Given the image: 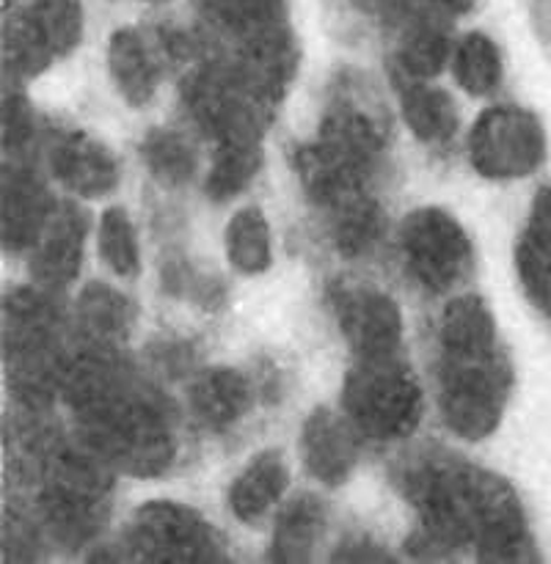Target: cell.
<instances>
[{"mask_svg": "<svg viewBox=\"0 0 551 564\" xmlns=\"http://www.w3.org/2000/svg\"><path fill=\"white\" fill-rule=\"evenodd\" d=\"M402 494L419 512L406 545L413 560L441 562L472 549L479 562H538L521 501L496 474L422 455L402 468Z\"/></svg>", "mask_w": 551, "mask_h": 564, "instance_id": "6da1fadb", "label": "cell"}, {"mask_svg": "<svg viewBox=\"0 0 551 564\" xmlns=\"http://www.w3.org/2000/svg\"><path fill=\"white\" fill-rule=\"evenodd\" d=\"M83 446L130 477H160L176 457V435L163 397L136 378L110 347L97 345L66 364L61 383Z\"/></svg>", "mask_w": 551, "mask_h": 564, "instance_id": "7a4b0ae2", "label": "cell"}, {"mask_svg": "<svg viewBox=\"0 0 551 564\" xmlns=\"http://www.w3.org/2000/svg\"><path fill=\"white\" fill-rule=\"evenodd\" d=\"M44 290H14L3 303V356L9 386L25 405H47L64 383L58 314Z\"/></svg>", "mask_w": 551, "mask_h": 564, "instance_id": "3957f363", "label": "cell"}, {"mask_svg": "<svg viewBox=\"0 0 551 564\" xmlns=\"http://www.w3.org/2000/svg\"><path fill=\"white\" fill-rule=\"evenodd\" d=\"M110 471L114 468L88 446H58L47 457L39 507L44 527L58 543L77 549L97 538L108 516Z\"/></svg>", "mask_w": 551, "mask_h": 564, "instance_id": "277c9868", "label": "cell"}, {"mask_svg": "<svg viewBox=\"0 0 551 564\" xmlns=\"http://www.w3.org/2000/svg\"><path fill=\"white\" fill-rule=\"evenodd\" d=\"M342 411L358 433L378 441H400L422 419V389L397 356L356 358L342 386Z\"/></svg>", "mask_w": 551, "mask_h": 564, "instance_id": "5b68a950", "label": "cell"}, {"mask_svg": "<svg viewBox=\"0 0 551 564\" xmlns=\"http://www.w3.org/2000/svg\"><path fill=\"white\" fill-rule=\"evenodd\" d=\"M512 369L501 347L468 356H441L439 408L446 427L463 441L496 433L510 400Z\"/></svg>", "mask_w": 551, "mask_h": 564, "instance_id": "8992f818", "label": "cell"}, {"mask_svg": "<svg viewBox=\"0 0 551 564\" xmlns=\"http://www.w3.org/2000/svg\"><path fill=\"white\" fill-rule=\"evenodd\" d=\"M125 554L136 562L152 564H209L226 560V545L191 507L152 501L130 521Z\"/></svg>", "mask_w": 551, "mask_h": 564, "instance_id": "52a82bcc", "label": "cell"}, {"mask_svg": "<svg viewBox=\"0 0 551 564\" xmlns=\"http://www.w3.org/2000/svg\"><path fill=\"white\" fill-rule=\"evenodd\" d=\"M83 39L80 0H31L9 20L3 33V64L11 77L31 80Z\"/></svg>", "mask_w": 551, "mask_h": 564, "instance_id": "ba28073f", "label": "cell"}, {"mask_svg": "<svg viewBox=\"0 0 551 564\" xmlns=\"http://www.w3.org/2000/svg\"><path fill=\"white\" fill-rule=\"evenodd\" d=\"M468 160L485 180H521L545 160V130L538 116L512 105L479 113L468 132Z\"/></svg>", "mask_w": 551, "mask_h": 564, "instance_id": "9c48e42d", "label": "cell"}, {"mask_svg": "<svg viewBox=\"0 0 551 564\" xmlns=\"http://www.w3.org/2000/svg\"><path fill=\"white\" fill-rule=\"evenodd\" d=\"M400 251L408 273L430 292L452 290L472 268L466 229L441 207H419L402 220Z\"/></svg>", "mask_w": 551, "mask_h": 564, "instance_id": "30bf717a", "label": "cell"}, {"mask_svg": "<svg viewBox=\"0 0 551 564\" xmlns=\"http://www.w3.org/2000/svg\"><path fill=\"white\" fill-rule=\"evenodd\" d=\"M334 317L356 358H380L400 352L402 314L386 292L364 284L336 286Z\"/></svg>", "mask_w": 551, "mask_h": 564, "instance_id": "8fae6325", "label": "cell"}, {"mask_svg": "<svg viewBox=\"0 0 551 564\" xmlns=\"http://www.w3.org/2000/svg\"><path fill=\"white\" fill-rule=\"evenodd\" d=\"M182 42L174 33H147L141 28H119L108 42V69L121 99L132 108L152 102L163 61L180 58Z\"/></svg>", "mask_w": 551, "mask_h": 564, "instance_id": "7c38bea8", "label": "cell"}, {"mask_svg": "<svg viewBox=\"0 0 551 564\" xmlns=\"http://www.w3.org/2000/svg\"><path fill=\"white\" fill-rule=\"evenodd\" d=\"M88 235V215L80 204H55L42 237L31 253V273L44 292H61L77 279L83 246Z\"/></svg>", "mask_w": 551, "mask_h": 564, "instance_id": "4fadbf2b", "label": "cell"}, {"mask_svg": "<svg viewBox=\"0 0 551 564\" xmlns=\"http://www.w3.org/2000/svg\"><path fill=\"white\" fill-rule=\"evenodd\" d=\"M55 180L77 198H102L119 185V160L86 132H61L47 149Z\"/></svg>", "mask_w": 551, "mask_h": 564, "instance_id": "5bb4252c", "label": "cell"}, {"mask_svg": "<svg viewBox=\"0 0 551 564\" xmlns=\"http://www.w3.org/2000/svg\"><path fill=\"white\" fill-rule=\"evenodd\" d=\"M301 457L306 471L325 488H339L358 463L356 427L331 408H314L303 422Z\"/></svg>", "mask_w": 551, "mask_h": 564, "instance_id": "9a60e30c", "label": "cell"}, {"mask_svg": "<svg viewBox=\"0 0 551 564\" xmlns=\"http://www.w3.org/2000/svg\"><path fill=\"white\" fill-rule=\"evenodd\" d=\"M55 202L44 182L14 158L3 169V246L6 251H25L36 246L53 215Z\"/></svg>", "mask_w": 551, "mask_h": 564, "instance_id": "2e32d148", "label": "cell"}, {"mask_svg": "<svg viewBox=\"0 0 551 564\" xmlns=\"http://www.w3.org/2000/svg\"><path fill=\"white\" fill-rule=\"evenodd\" d=\"M383 127L358 102H334L320 127L317 147L356 176H367L383 149Z\"/></svg>", "mask_w": 551, "mask_h": 564, "instance_id": "e0dca14e", "label": "cell"}, {"mask_svg": "<svg viewBox=\"0 0 551 564\" xmlns=\"http://www.w3.org/2000/svg\"><path fill=\"white\" fill-rule=\"evenodd\" d=\"M516 270L529 303L551 319V187H540L516 246Z\"/></svg>", "mask_w": 551, "mask_h": 564, "instance_id": "ac0fdd59", "label": "cell"}, {"mask_svg": "<svg viewBox=\"0 0 551 564\" xmlns=\"http://www.w3.org/2000/svg\"><path fill=\"white\" fill-rule=\"evenodd\" d=\"M290 485V471L281 457V452L268 449L259 452L231 482L229 507L237 521L257 523L259 518L268 516L284 496Z\"/></svg>", "mask_w": 551, "mask_h": 564, "instance_id": "d6986e66", "label": "cell"}, {"mask_svg": "<svg viewBox=\"0 0 551 564\" xmlns=\"http://www.w3.org/2000/svg\"><path fill=\"white\" fill-rule=\"evenodd\" d=\"M251 386L235 369H209L191 386V411L204 427L226 430L251 408Z\"/></svg>", "mask_w": 551, "mask_h": 564, "instance_id": "ffe728a7", "label": "cell"}, {"mask_svg": "<svg viewBox=\"0 0 551 564\" xmlns=\"http://www.w3.org/2000/svg\"><path fill=\"white\" fill-rule=\"evenodd\" d=\"M400 108L419 141L446 143L457 132V108L444 88L400 75Z\"/></svg>", "mask_w": 551, "mask_h": 564, "instance_id": "44dd1931", "label": "cell"}, {"mask_svg": "<svg viewBox=\"0 0 551 564\" xmlns=\"http://www.w3.org/2000/svg\"><path fill=\"white\" fill-rule=\"evenodd\" d=\"M441 356H468L499 347L488 303L477 295H461L444 308L439 328Z\"/></svg>", "mask_w": 551, "mask_h": 564, "instance_id": "7402d4cb", "label": "cell"}, {"mask_svg": "<svg viewBox=\"0 0 551 564\" xmlns=\"http://www.w3.org/2000/svg\"><path fill=\"white\" fill-rule=\"evenodd\" d=\"M262 169V135L257 132H240L226 135L218 141L209 174L204 180V193L213 202H229Z\"/></svg>", "mask_w": 551, "mask_h": 564, "instance_id": "603a6c76", "label": "cell"}, {"mask_svg": "<svg viewBox=\"0 0 551 564\" xmlns=\"http://www.w3.org/2000/svg\"><path fill=\"white\" fill-rule=\"evenodd\" d=\"M325 529V510L314 496H298L281 510L270 540L268 560L281 564L306 562Z\"/></svg>", "mask_w": 551, "mask_h": 564, "instance_id": "cb8c5ba5", "label": "cell"}, {"mask_svg": "<svg viewBox=\"0 0 551 564\" xmlns=\"http://www.w3.org/2000/svg\"><path fill=\"white\" fill-rule=\"evenodd\" d=\"M77 323H80L83 336H88L97 345L110 347L114 341L125 339L130 325L136 323V306L127 295L108 284H94L83 286L80 297H77Z\"/></svg>", "mask_w": 551, "mask_h": 564, "instance_id": "d4e9b609", "label": "cell"}, {"mask_svg": "<svg viewBox=\"0 0 551 564\" xmlns=\"http://www.w3.org/2000/svg\"><path fill=\"white\" fill-rule=\"evenodd\" d=\"M226 257L231 268L246 275L268 273L273 262V246H270V224L262 209H237L226 226Z\"/></svg>", "mask_w": 551, "mask_h": 564, "instance_id": "484cf974", "label": "cell"}, {"mask_svg": "<svg viewBox=\"0 0 551 564\" xmlns=\"http://www.w3.org/2000/svg\"><path fill=\"white\" fill-rule=\"evenodd\" d=\"M452 72H455V80L463 91L472 94V97H485L501 83L505 64H501V53L494 39L474 31L463 36L455 47Z\"/></svg>", "mask_w": 551, "mask_h": 564, "instance_id": "4316f807", "label": "cell"}, {"mask_svg": "<svg viewBox=\"0 0 551 564\" xmlns=\"http://www.w3.org/2000/svg\"><path fill=\"white\" fill-rule=\"evenodd\" d=\"M450 61V39L433 22H417L397 50V72L413 80H430Z\"/></svg>", "mask_w": 551, "mask_h": 564, "instance_id": "83f0119b", "label": "cell"}, {"mask_svg": "<svg viewBox=\"0 0 551 564\" xmlns=\"http://www.w3.org/2000/svg\"><path fill=\"white\" fill-rule=\"evenodd\" d=\"M141 158L149 174L163 185H185L196 174V154L174 130H149L141 143Z\"/></svg>", "mask_w": 551, "mask_h": 564, "instance_id": "f1b7e54d", "label": "cell"}, {"mask_svg": "<svg viewBox=\"0 0 551 564\" xmlns=\"http://www.w3.org/2000/svg\"><path fill=\"white\" fill-rule=\"evenodd\" d=\"M99 259L121 279H132L141 270V251H138L136 226L121 207H108L99 218L97 229Z\"/></svg>", "mask_w": 551, "mask_h": 564, "instance_id": "f546056e", "label": "cell"}, {"mask_svg": "<svg viewBox=\"0 0 551 564\" xmlns=\"http://www.w3.org/2000/svg\"><path fill=\"white\" fill-rule=\"evenodd\" d=\"M336 215V231L334 240L345 257H358V253L369 251L372 242L380 237L383 229V218H380V209L375 207V202H369L364 193L347 198L339 207H334Z\"/></svg>", "mask_w": 551, "mask_h": 564, "instance_id": "4dcf8cb0", "label": "cell"}, {"mask_svg": "<svg viewBox=\"0 0 551 564\" xmlns=\"http://www.w3.org/2000/svg\"><path fill=\"white\" fill-rule=\"evenodd\" d=\"M196 3L207 20L235 36L287 14V0H196Z\"/></svg>", "mask_w": 551, "mask_h": 564, "instance_id": "1f68e13d", "label": "cell"}, {"mask_svg": "<svg viewBox=\"0 0 551 564\" xmlns=\"http://www.w3.org/2000/svg\"><path fill=\"white\" fill-rule=\"evenodd\" d=\"M33 113L31 105L25 97H20L17 91L6 94L3 102V147L9 158H14L17 152L28 147L33 141Z\"/></svg>", "mask_w": 551, "mask_h": 564, "instance_id": "d6a6232c", "label": "cell"}, {"mask_svg": "<svg viewBox=\"0 0 551 564\" xmlns=\"http://www.w3.org/2000/svg\"><path fill=\"white\" fill-rule=\"evenodd\" d=\"M336 562H386V554L378 549H364V545H353L350 551H339L334 556Z\"/></svg>", "mask_w": 551, "mask_h": 564, "instance_id": "836d02e7", "label": "cell"}, {"mask_svg": "<svg viewBox=\"0 0 551 564\" xmlns=\"http://www.w3.org/2000/svg\"><path fill=\"white\" fill-rule=\"evenodd\" d=\"M441 9H450V11H466L472 6V0H435Z\"/></svg>", "mask_w": 551, "mask_h": 564, "instance_id": "e575fe53", "label": "cell"}, {"mask_svg": "<svg viewBox=\"0 0 551 564\" xmlns=\"http://www.w3.org/2000/svg\"><path fill=\"white\" fill-rule=\"evenodd\" d=\"M147 3H160V0H147Z\"/></svg>", "mask_w": 551, "mask_h": 564, "instance_id": "d590c367", "label": "cell"}, {"mask_svg": "<svg viewBox=\"0 0 551 564\" xmlns=\"http://www.w3.org/2000/svg\"><path fill=\"white\" fill-rule=\"evenodd\" d=\"M9 3H11V0H9Z\"/></svg>", "mask_w": 551, "mask_h": 564, "instance_id": "8d00e7d4", "label": "cell"}]
</instances>
